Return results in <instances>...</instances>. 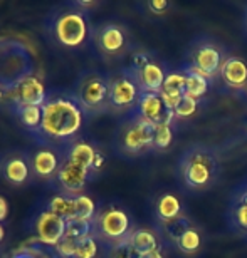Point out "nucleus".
<instances>
[{
    "instance_id": "16",
    "label": "nucleus",
    "mask_w": 247,
    "mask_h": 258,
    "mask_svg": "<svg viewBox=\"0 0 247 258\" xmlns=\"http://www.w3.org/2000/svg\"><path fill=\"white\" fill-rule=\"evenodd\" d=\"M224 54L215 44L204 42L200 44L192 54V66L190 69L197 74L204 76L205 79H212L217 74H220V67L224 64Z\"/></svg>"
},
{
    "instance_id": "29",
    "label": "nucleus",
    "mask_w": 247,
    "mask_h": 258,
    "mask_svg": "<svg viewBox=\"0 0 247 258\" xmlns=\"http://www.w3.org/2000/svg\"><path fill=\"white\" fill-rule=\"evenodd\" d=\"M200 243H202L200 233L195 228H190L187 233L178 240L177 245H178L180 251H183V253H187V255H193L195 251L200 248Z\"/></svg>"
},
{
    "instance_id": "26",
    "label": "nucleus",
    "mask_w": 247,
    "mask_h": 258,
    "mask_svg": "<svg viewBox=\"0 0 247 258\" xmlns=\"http://www.w3.org/2000/svg\"><path fill=\"white\" fill-rule=\"evenodd\" d=\"M182 205H180V200L177 196L173 195H163L157 203V215H158V220L165 221V220H172L175 216L182 215Z\"/></svg>"
},
{
    "instance_id": "36",
    "label": "nucleus",
    "mask_w": 247,
    "mask_h": 258,
    "mask_svg": "<svg viewBox=\"0 0 247 258\" xmlns=\"http://www.w3.org/2000/svg\"><path fill=\"white\" fill-rule=\"evenodd\" d=\"M148 9H150L153 14L160 15L168 9V2H165V0H152V2H148Z\"/></svg>"
},
{
    "instance_id": "17",
    "label": "nucleus",
    "mask_w": 247,
    "mask_h": 258,
    "mask_svg": "<svg viewBox=\"0 0 247 258\" xmlns=\"http://www.w3.org/2000/svg\"><path fill=\"white\" fill-rule=\"evenodd\" d=\"M47 89L44 87L42 81L34 74L25 77L14 86L12 101H10V109L17 106H42L47 97Z\"/></svg>"
},
{
    "instance_id": "41",
    "label": "nucleus",
    "mask_w": 247,
    "mask_h": 258,
    "mask_svg": "<svg viewBox=\"0 0 247 258\" xmlns=\"http://www.w3.org/2000/svg\"><path fill=\"white\" fill-rule=\"evenodd\" d=\"M244 195H245V196H247V191H245V193H244Z\"/></svg>"
},
{
    "instance_id": "28",
    "label": "nucleus",
    "mask_w": 247,
    "mask_h": 258,
    "mask_svg": "<svg viewBox=\"0 0 247 258\" xmlns=\"http://www.w3.org/2000/svg\"><path fill=\"white\" fill-rule=\"evenodd\" d=\"M96 235H89L86 238L76 241V258H96L100 253V245H97Z\"/></svg>"
},
{
    "instance_id": "13",
    "label": "nucleus",
    "mask_w": 247,
    "mask_h": 258,
    "mask_svg": "<svg viewBox=\"0 0 247 258\" xmlns=\"http://www.w3.org/2000/svg\"><path fill=\"white\" fill-rule=\"evenodd\" d=\"M0 176L12 186H24L34 176L29 153L9 151L0 156Z\"/></svg>"
},
{
    "instance_id": "34",
    "label": "nucleus",
    "mask_w": 247,
    "mask_h": 258,
    "mask_svg": "<svg viewBox=\"0 0 247 258\" xmlns=\"http://www.w3.org/2000/svg\"><path fill=\"white\" fill-rule=\"evenodd\" d=\"M12 91H14V84H9L4 79H0V104H9L12 101Z\"/></svg>"
},
{
    "instance_id": "31",
    "label": "nucleus",
    "mask_w": 247,
    "mask_h": 258,
    "mask_svg": "<svg viewBox=\"0 0 247 258\" xmlns=\"http://www.w3.org/2000/svg\"><path fill=\"white\" fill-rule=\"evenodd\" d=\"M172 139H173L172 124H158L155 129L153 149H167L172 144Z\"/></svg>"
},
{
    "instance_id": "5",
    "label": "nucleus",
    "mask_w": 247,
    "mask_h": 258,
    "mask_svg": "<svg viewBox=\"0 0 247 258\" xmlns=\"http://www.w3.org/2000/svg\"><path fill=\"white\" fill-rule=\"evenodd\" d=\"M34 74V57L29 47L15 39H0V79L17 84Z\"/></svg>"
},
{
    "instance_id": "7",
    "label": "nucleus",
    "mask_w": 247,
    "mask_h": 258,
    "mask_svg": "<svg viewBox=\"0 0 247 258\" xmlns=\"http://www.w3.org/2000/svg\"><path fill=\"white\" fill-rule=\"evenodd\" d=\"M92 225H94L96 238L103 241L105 246L120 243L131 233L130 216L118 206H106L100 210L92 220Z\"/></svg>"
},
{
    "instance_id": "11",
    "label": "nucleus",
    "mask_w": 247,
    "mask_h": 258,
    "mask_svg": "<svg viewBox=\"0 0 247 258\" xmlns=\"http://www.w3.org/2000/svg\"><path fill=\"white\" fill-rule=\"evenodd\" d=\"M30 168H32L34 176L42 181L54 183L56 176L59 173V168L63 164V151L53 146H44L39 144L32 153H29Z\"/></svg>"
},
{
    "instance_id": "20",
    "label": "nucleus",
    "mask_w": 247,
    "mask_h": 258,
    "mask_svg": "<svg viewBox=\"0 0 247 258\" xmlns=\"http://www.w3.org/2000/svg\"><path fill=\"white\" fill-rule=\"evenodd\" d=\"M185 82H187L185 72H172V74H167V77H165L160 94L165 104L168 106V109L175 111L177 104L182 101V97L185 96Z\"/></svg>"
},
{
    "instance_id": "24",
    "label": "nucleus",
    "mask_w": 247,
    "mask_h": 258,
    "mask_svg": "<svg viewBox=\"0 0 247 258\" xmlns=\"http://www.w3.org/2000/svg\"><path fill=\"white\" fill-rule=\"evenodd\" d=\"M185 76H187V82H185V96H190L193 99H200L202 96L207 94L209 91V79H205L204 76L197 74L190 67L185 69Z\"/></svg>"
},
{
    "instance_id": "6",
    "label": "nucleus",
    "mask_w": 247,
    "mask_h": 258,
    "mask_svg": "<svg viewBox=\"0 0 247 258\" xmlns=\"http://www.w3.org/2000/svg\"><path fill=\"white\" fill-rule=\"evenodd\" d=\"M157 126L153 122L143 119L141 116L131 112L130 117L123 122L116 134L118 149L128 156H138L153 149Z\"/></svg>"
},
{
    "instance_id": "10",
    "label": "nucleus",
    "mask_w": 247,
    "mask_h": 258,
    "mask_svg": "<svg viewBox=\"0 0 247 258\" xmlns=\"http://www.w3.org/2000/svg\"><path fill=\"white\" fill-rule=\"evenodd\" d=\"M66 225H68V221L63 216L53 213L47 208L42 210L40 213L35 215L32 221L35 241H39V243L45 246H51V248H56L66 235Z\"/></svg>"
},
{
    "instance_id": "40",
    "label": "nucleus",
    "mask_w": 247,
    "mask_h": 258,
    "mask_svg": "<svg viewBox=\"0 0 247 258\" xmlns=\"http://www.w3.org/2000/svg\"><path fill=\"white\" fill-rule=\"evenodd\" d=\"M245 22H247V14H245Z\"/></svg>"
},
{
    "instance_id": "39",
    "label": "nucleus",
    "mask_w": 247,
    "mask_h": 258,
    "mask_svg": "<svg viewBox=\"0 0 247 258\" xmlns=\"http://www.w3.org/2000/svg\"><path fill=\"white\" fill-rule=\"evenodd\" d=\"M4 236H5V230H4V226H2V223H0V241L4 240Z\"/></svg>"
},
{
    "instance_id": "37",
    "label": "nucleus",
    "mask_w": 247,
    "mask_h": 258,
    "mask_svg": "<svg viewBox=\"0 0 247 258\" xmlns=\"http://www.w3.org/2000/svg\"><path fill=\"white\" fill-rule=\"evenodd\" d=\"M9 215V205H7V200L4 198V196H0V223L7 218Z\"/></svg>"
},
{
    "instance_id": "33",
    "label": "nucleus",
    "mask_w": 247,
    "mask_h": 258,
    "mask_svg": "<svg viewBox=\"0 0 247 258\" xmlns=\"http://www.w3.org/2000/svg\"><path fill=\"white\" fill-rule=\"evenodd\" d=\"M234 215V223L239 226V228L247 230V196L242 195V198L237 200V205L232 211Z\"/></svg>"
},
{
    "instance_id": "14",
    "label": "nucleus",
    "mask_w": 247,
    "mask_h": 258,
    "mask_svg": "<svg viewBox=\"0 0 247 258\" xmlns=\"http://www.w3.org/2000/svg\"><path fill=\"white\" fill-rule=\"evenodd\" d=\"M135 114L141 116L143 119L158 124H172L175 119V112L168 109L160 92H141L140 101L135 107Z\"/></svg>"
},
{
    "instance_id": "1",
    "label": "nucleus",
    "mask_w": 247,
    "mask_h": 258,
    "mask_svg": "<svg viewBox=\"0 0 247 258\" xmlns=\"http://www.w3.org/2000/svg\"><path fill=\"white\" fill-rule=\"evenodd\" d=\"M84 111L73 89H51L42 104V121L32 136L37 144L63 149L76 141L84 124Z\"/></svg>"
},
{
    "instance_id": "9",
    "label": "nucleus",
    "mask_w": 247,
    "mask_h": 258,
    "mask_svg": "<svg viewBox=\"0 0 247 258\" xmlns=\"http://www.w3.org/2000/svg\"><path fill=\"white\" fill-rule=\"evenodd\" d=\"M96 49L105 57H120L128 47V34L120 24L105 22L91 30Z\"/></svg>"
},
{
    "instance_id": "8",
    "label": "nucleus",
    "mask_w": 247,
    "mask_h": 258,
    "mask_svg": "<svg viewBox=\"0 0 247 258\" xmlns=\"http://www.w3.org/2000/svg\"><path fill=\"white\" fill-rule=\"evenodd\" d=\"M108 77H110V109L115 112L135 111L141 89L128 67Z\"/></svg>"
},
{
    "instance_id": "32",
    "label": "nucleus",
    "mask_w": 247,
    "mask_h": 258,
    "mask_svg": "<svg viewBox=\"0 0 247 258\" xmlns=\"http://www.w3.org/2000/svg\"><path fill=\"white\" fill-rule=\"evenodd\" d=\"M197 106H199V101L193 99L190 96H183L182 101L178 102L177 107H175V119H187L192 114H195L197 111Z\"/></svg>"
},
{
    "instance_id": "23",
    "label": "nucleus",
    "mask_w": 247,
    "mask_h": 258,
    "mask_svg": "<svg viewBox=\"0 0 247 258\" xmlns=\"http://www.w3.org/2000/svg\"><path fill=\"white\" fill-rule=\"evenodd\" d=\"M160 226H162L163 235L167 236L170 241L178 243V240L182 238L190 228H192V223H190V220L185 215H178L172 220L160 221Z\"/></svg>"
},
{
    "instance_id": "30",
    "label": "nucleus",
    "mask_w": 247,
    "mask_h": 258,
    "mask_svg": "<svg viewBox=\"0 0 247 258\" xmlns=\"http://www.w3.org/2000/svg\"><path fill=\"white\" fill-rule=\"evenodd\" d=\"M106 258H141L131 248L128 240H123L120 243L106 246Z\"/></svg>"
},
{
    "instance_id": "19",
    "label": "nucleus",
    "mask_w": 247,
    "mask_h": 258,
    "mask_svg": "<svg viewBox=\"0 0 247 258\" xmlns=\"http://www.w3.org/2000/svg\"><path fill=\"white\" fill-rule=\"evenodd\" d=\"M220 77L232 89H240L247 84V64L240 57L229 55L220 67Z\"/></svg>"
},
{
    "instance_id": "38",
    "label": "nucleus",
    "mask_w": 247,
    "mask_h": 258,
    "mask_svg": "<svg viewBox=\"0 0 247 258\" xmlns=\"http://www.w3.org/2000/svg\"><path fill=\"white\" fill-rule=\"evenodd\" d=\"M141 258H163V255H162V250H157V251H152V253H148Z\"/></svg>"
},
{
    "instance_id": "27",
    "label": "nucleus",
    "mask_w": 247,
    "mask_h": 258,
    "mask_svg": "<svg viewBox=\"0 0 247 258\" xmlns=\"http://www.w3.org/2000/svg\"><path fill=\"white\" fill-rule=\"evenodd\" d=\"M89 235H94V225L89 220H68L66 225V238L71 240H81Z\"/></svg>"
},
{
    "instance_id": "35",
    "label": "nucleus",
    "mask_w": 247,
    "mask_h": 258,
    "mask_svg": "<svg viewBox=\"0 0 247 258\" xmlns=\"http://www.w3.org/2000/svg\"><path fill=\"white\" fill-rule=\"evenodd\" d=\"M10 258H39V255H37V251H35L34 243H32V245H29V246H24L22 250L15 251V253Z\"/></svg>"
},
{
    "instance_id": "4",
    "label": "nucleus",
    "mask_w": 247,
    "mask_h": 258,
    "mask_svg": "<svg viewBox=\"0 0 247 258\" xmlns=\"http://www.w3.org/2000/svg\"><path fill=\"white\" fill-rule=\"evenodd\" d=\"M73 92L86 116L110 109V77L97 71H84L74 81Z\"/></svg>"
},
{
    "instance_id": "3",
    "label": "nucleus",
    "mask_w": 247,
    "mask_h": 258,
    "mask_svg": "<svg viewBox=\"0 0 247 258\" xmlns=\"http://www.w3.org/2000/svg\"><path fill=\"white\" fill-rule=\"evenodd\" d=\"M180 171L188 188L205 189L217 181L219 178V159L207 148H190L180 159Z\"/></svg>"
},
{
    "instance_id": "25",
    "label": "nucleus",
    "mask_w": 247,
    "mask_h": 258,
    "mask_svg": "<svg viewBox=\"0 0 247 258\" xmlns=\"http://www.w3.org/2000/svg\"><path fill=\"white\" fill-rule=\"evenodd\" d=\"M47 210H51L53 213L63 216V218L68 221V220H73V213H74V196L71 195H64V193H59L53 196L49 200Z\"/></svg>"
},
{
    "instance_id": "22",
    "label": "nucleus",
    "mask_w": 247,
    "mask_h": 258,
    "mask_svg": "<svg viewBox=\"0 0 247 258\" xmlns=\"http://www.w3.org/2000/svg\"><path fill=\"white\" fill-rule=\"evenodd\" d=\"M12 112L17 116L19 122L29 131V134H34L40 126L42 121V106H17L14 107Z\"/></svg>"
},
{
    "instance_id": "2",
    "label": "nucleus",
    "mask_w": 247,
    "mask_h": 258,
    "mask_svg": "<svg viewBox=\"0 0 247 258\" xmlns=\"http://www.w3.org/2000/svg\"><path fill=\"white\" fill-rule=\"evenodd\" d=\"M45 34L56 45L64 49L81 47L89 35L86 12L69 4L68 9H59L45 19Z\"/></svg>"
},
{
    "instance_id": "18",
    "label": "nucleus",
    "mask_w": 247,
    "mask_h": 258,
    "mask_svg": "<svg viewBox=\"0 0 247 258\" xmlns=\"http://www.w3.org/2000/svg\"><path fill=\"white\" fill-rule=\"evenodd\" d=\"M131 74L136 79L141 92H160L162 87H163L165 77H167L165 71L157 62H153V60H150V62L143 67V69L136 71V72H131Z\"/></svg>"
},
{
    "instance_id": "21",
    "label": "nucleus",
    "mask_w": 247,
    "mask_h": 258,
    "mask_svg": "<svg viewBox=\"0 0 247 258\" xmlns=\"http://www.w3.org/2000/svg\"><path fill=\"white\" fill-rule=\"evenodd\" d=\"M128 243L131 245V248L136 251L140 256H145L152 251L160 250V241H158L157 235L152 230L146 228H135L131 230V233L128 235Z\"/></svg>"
},
{
    "instance_id": "15",
    "label": "nucleus",
    "mask_w": 247,
    "mask_h": 258,
    "mask_svg": "<svg viewBox=\"0 0 247 258\" xmlns=\"http://www.w3.org/2000/svg\"><path fill=\"white\" fill-rule=\"evenodd\" d=\"M94 176L87 169L68 161V159H63V164H61L58 176L54 179V184L58 186L61 193L74 196L81 195L84 186Z\"/></svg>"
},
{
    "instance_id": "12",
    "label": "nucleus",
    "mask_w": 247,
    "mask_h": 258,
    "mask_svg": "<svg viewBox=\"0 0 247 258\" xmlns=\"http://www.w3.org/2000/svg\"><path fill=\"white\" fill-rule=\"evenodd\" d=\"M63 156L68 161L87 169L92 176L100 173L101 166L105 164V156H103L101 149L96 148L92 143L86 141V139L79 138L63 149Z\"/></svg>"
}]
</instances>
